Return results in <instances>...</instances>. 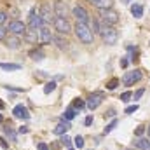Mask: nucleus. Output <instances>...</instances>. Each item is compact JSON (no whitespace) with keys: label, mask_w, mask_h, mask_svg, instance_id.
<instances>
[{"label":"nucleus","mask_w":150,"mask_h":150,"mask_svg":"<svg viewBox=\"0 0 150 150\" xmlns=\"http://www.w3.org/2000/svg\"><path fill=\"white\" fill-rule=\"evenodd\" d=\"M75 33H77V37L80 38L84 44H93V40H94L93 30H91L86 23H77V25H75Z\"/></svg>","instance_id":"nucleus-1"},{"label":"nucleus","mask_w":150,"mask_h":150,"mask_svg":"<svg viewBox=\"0 0 150 150\" xmlns=\"http://www.w3.org/2000/svg\"><path fill=\"white\" fill-rule=\"evenodd\" d=\"M100 35L103 37L105 44H108V45L117 44V38H119L117 30H113L112 26H108V25H101V26H100Z\"/></svg>","instance_id":"nucleus-2"},{"label":"nucleus","mask_w":150,"mask_h":150,"mask_svg":"<svg viewBox=\"0 0 150 150\" xmlns=\"http://www.w3.org/2000/svg\"><path fill=\"white\" fill-rule=\"evenodd\" d=\"M101 19H103V23L105 25H108V26H113V25H117L119 23V14L112 11V9H103L101 12Z\"/></svg>","instance_id":"nucleus-3"},{"label":"nucleus","mask_w":150,"mask_h":150,"mask_svg":"<svg viewBox=\"0 0 150 150\" xmlns=\"http://www.w3.org/2000/svg\"><path fill=\"white\" fill-rule=\"evenodd\" d=\"M54 28H56L58 33H65V35L72 32V25L65 18H54Z\"/></svg>","instance_id":"nucleus-4"},{"label":"nucleus","mask_w":150,"mask_h":150,"mask_svg":"<svg viewBox=\"0 0 150 150\" xmlns=\"http://www.w3.org/2000/svg\"><path fill=\"white\" fill-rule=\"evenodd\" d=\"M12 35H16V37H19V35H25V32H26V25L23 23V21H19V19H14V21H11L9 23V28H7Z\"/></svg>","instance_id":"nucleus-5"},{"label":"nucleus","mask_w":150,"mask_h":150,"mask_svg":"<svg viewBox=\"0 0 150 150\" xmlns=\"http://www.w3.org/2000/svg\"><path fill=\"white\" fill-rule=\"evenodd\" d=\"M38 42H40V44H52V42H54V37H52L51 30H49L45 25H42V26L38 28Z\"/></svg>","instance_id":"nucleus-6"},{"label":"nucleus","mask_w":150,"mask_h":150,"mask_svg":"<svg viewBox=\"0 0 150 150\" xmlns=\"http://www.w3.org/2000/svg\"><path fill=\"white\" fill-rule=\"evenodd\" d=\"M72 14L75 16L77 23H86V25H87V21H89V14H87V11H86L82 5H75L74 11H72Z\"/></svg>","instance_id":"nucleus-7"},{"label":"nucleus","mask_w":150,"mask_h":150,"mask_svg":"<svg viewBox=\"0 0 150 150\" xmlns=\"http://www.w3.org/2000/svg\"><path fill=\"white\" fill-rule=\"evenodd\" d=\"M142 70H134V72H127V74L124 75V79H122V82L126 84V86H133L134 82H138V80H142Z\"/></svg>","instance_id":"nucleus-8"},{"label":"nucleus","mask_w":150,"mask_h":150,"mask_svg":"<svg viewBox=\"0 0 150 150\" xmlns=\"http://www.w3.org/2000/svg\"><path fill=\"white\" fill-rule=\"evenodd\" d=\"M54 14H56V18H65V19H67V16H68V7H67V4H65L63 0H56V2H54Z\"/></svg>","instance_id":"nucleus-9"},{"label":"nucleus","mask_w":150,"mask_h":150,"mask_svg":"<svg viewBox=\"0 0 150 150\" xmlns=\"http://www.w3.org/2000/svg\"><path fill=\"white\" fill-rule=\"evenodd\" d=\"M38 14H40V19H42V23H44L45 26L52 21V11H51V5H49V4H44Z\"/></svg>","instance_id":"nucleus-10"},{"label":"nucleus","mask_w":150,"mask_h":150,"mask_svg":"<svg viewBox=\"0 0 150 150\" xmlns=\"http://www.w3.org/2000/svg\"><path fill=\"white\" fill-rule=\"evenodd\" d=\"M42 25H44V23H42V19H40V14H38L35 9H32V11H30V28L38 30Z\"/></svg>","instance_id":"nucleus-11"},{"label":"nucleus","mask_w":150,"mask_h":150,"mask_svg":"<svg viewBox=\"0 0 150 150\" xmlns=\"http://www.w3.org/2000/svg\"><path fill=\"white\" fill-rule=\"evenodd\" d=\"M101 101H103L101 94H91L86 105H87V108H89V110H96V108H98V107L101 105Z\"/></svg>","instance_id":"nucleus-12"},{"label":"nucleus","mask_w":150,"mask_h":150,"mask_svg":"<svg viewBox=\"0 0 150 150\" xmlns=\"http://www.w3.org/2000/svg\"><path fill=\"white\" fill-rule=\"evenodd\" d=\"M25 40L28 42V44H37L38 42V30L35 28H26V32H25Z\"/></svg>","instance_id":"nucleus-13"},{"label":"nucleus","mask_w":150,"mask_h":150,"mask_svg":"<svg viewBox=\"0 0 150 150\" xmlns=\"http://www.w3.org/2000/svg\"><path fill=\"white\" fill-rule=\"evenodd\" d=\"M12 113H14L16 119H28V117H30V113H28V110H26L25 105H16L14 110H12Z\"/></svg>","instance_id":"nucleus-14"},{"label":"nucleus","mask_w":150,"mask_h":150,"mask_svg":"<svg viewBox=\"0 0 150 150\" xmlns=\"http://www.w3.org/2000/svg\"><path fill=\"white\" fill-rule=\"evenodd\" d=\"M70 127H72V126H70V122H68V120H61V122L54 127V134H67Z\"/></svg>","instance_id":"nucleus-15"},{"label":"nucleus","mask_w":150,"mask_h":150,"mask_svg":"<svg viewBox=\"0 0 150 150\" xmlns=\"http://www.w3.org/2000/svg\"><path fill=\"white\" fill-rule=\"evenodd\" d=\"M89 2H91L94 7H98L100 11H103V9H110L112 4H113L112 0H89Z\"/></svg>","instance_id":"nucleus-16"},{"label":"nucleus","mask_w":150,"mask_h":150,"mask_svg":"<svg viewBox=\"0 0 150 150\" xmlns=\"http://www.w3.org/2000/svg\"><path fill=\"white\" fill-rule=\"evenodd\" d=\"M0 68L5 70V72H16V70H21V65H18V63H0Z\"/></svg>","instance_id":"nucleus-17"},{"label":"nucleus","mask_w":150,"mask_h":150,"mask_svg":"<svg viewBox=\"0 0 150 150\" xmlns=\"http://www.w3.org/2000/svg\"><path fill=\"white\" fill-rule=\"evenodd\" d=\"M134 147L138 150H150V140L147 138H140L138 142H134Z\"/></svg>","instance_id":"nucleus-18"},{"label":"nucleus","mask_w":150,"mask_h":150,"mask_svg":"<svg viewBox=\"0 0 150 150\" xmlns=\"http://www.w3.org/2000/svg\"><path fill=\"white\" fill-rule=\"evenodd\" d=\"M131 14H133L136 19H140V18L143 16V5H140V4H134V5H131Z\"/></svg>","instance_id":"nucleus-19"},{"label":"nucleus","mask_w":150,"mask_h":150,"mask_svg":"<svg viewBox=\"0 0 150 150\" xmlns=\"http://www.w3.org/2000/svg\"><path fill=\"white\" fill-rule=\"evenodd\" d=\"M30 58H32L33 61H42V59H44V51H42V49H32V51H30Z\"/></svg>","instance_id":"nucleus-20"},{"label":"nucleus","mask_w":150,"mask_h":150,"mask_svg":"<svg viewBox=\"0 0 150 150\" xmlns=\"http://www.w3.org/2000/svg\"><path fill=\"white\" fill-rule=\"evenodd\" d=\"M7 45H9L11 49H18V47H19V37H16V35L9 37V40H7Z\"/></svg>","instance_id":"nucleus-21"},{"label":"nucleus","mask_w":150,"mask_h":150,"mask_svg":"<svg viewBox=\"0 0 150 150\" xmlns=\"http://www.w3.org/2000/svg\"><path fill=\"white\" fill-rule=\"evenodd\" d=\"M75 113H77V110H75L74 107H68L67 112H65V119H63V120H68V122H70V120L75 117Z\"/></svg>","instance_id":"nucleus-22"},{"label":"nucleus","mask_w":150,"mask_h":150,"mask_svg":"<svg viewBox=\"0 0 150 150\" xmlns=\"http://www.w3.org/2000/svg\"><path fill=\"white\" fill-rule=\"evenodd\" d=\"M54 42H58V47H59V49H67V47H68V44H70L68 40H63L61 37H56V38H54Z\"/></svg>","instance_id":"nucleus-23"},{"label":"nucleus","mask_w":150,"mask_h":150,"mask_svg":"<svg viewBox=\"0 0 150 150\" xmlns=\"http://www.w3.org/2000/svg\"><path fill=\"white\" fill-rule=\"evenodd\" d=\"M56 89V82H47L45 86H44V93L45 94H49V93H52Z\"/></svg>","instance_id":"nucleus-24"},{"label":"nucleus","mask_w":150,"mask_h":150,"mask_svg":"<svg viewBox=\"0 0 150 150\" xmlns=\"http://www.w3.org/2000/svg\"><path fill=\"white\" fill-rule=\"evenodd\" d=\"M74 143H75V149H84V138L82 136H75Z\"/></svg>","instance_id":"nucleus-25"},{"label":"nucleus","mask_w":150,"mask_h":150,"mask_svg":"<svg viewBox=\"0 0 150 150\" xmlns=\"http://www.w3.org/2000/svg\"><path fill=\"white\" fill-rule=\"evenodd\" d=\"M115 126H117V119H113L112 122H110V124H108V126L105 127V131H103V133H105V134H108V133H112L113 129H115Z\"/></svg>","instance_id":"nucleus-26"},{"label":"nucleus","mask_w":150,"mask_h":150,"mask_svg":"<svg viewBox=\"0 0 150 150\" xmlns=\"http://www.w3.org/2000/svg\"><path fill=\"white\" fill-rule=\"evenodd\" d=\"M4 133H5V136H9L12 142H16V134H14V131H12L11 127H4Z\"/></svg>","instance_id":"nucleus-27"},{"label":"nucleus","mask_w":150,"mask_h":150,"mask_svg":"<svg viewBox=\"0 0 150 150\" xmlns=\"http://www.w3.org/2000/svg\"><path fill=\"white\" fill-rule=\"evenodd\" d=\"M84 107H86V103H84L82 100H79V98H77V100L74 101V108H75V110H80V108H84Z\"/></svg>","instance_id":"nucleus-28"},{"label":"nucleus","mask_w":150,"mask_h":150,"mask_svg":"<svg viewBox=\"0 0 150 150\" xmlns=\"http://www.w3.org/2000/svg\"><path fill=\"white\" fill-rule=\"evenodd\" d=\"M117 84H119V79H112V80L107 84V89H110V91H112V89H115V87H117Z\"/></svg>","instance_id":"nucleus-29"},{"label":"nucleus","mask_w":150,"mask_h":150,"mask_svg":"<svg viewBox=\"0 0 150 150\" xmlns=\"http://www.w3.org/2000/svg\"><path fill=\"white\" fill-rule=\"evenodd\" d=\"M136 110H138V105L134 103V105H131V107H127V108H126L124 112H126V113H134Z\"/></svg>","instance_id":"nucleus-30"},{"label":"nucleus","mask_w":150,"mask_h":150,"mask_svg":"<svg viewBox=\"0 0 150 150\" xmlns=\"http://www.w3.org/2000/svg\"><path fill=\"white\" fill-rule=\"evenodd\" d=\"M131 96H133V94H131L129 91H126V93H122V94H120V100H122V101H129V98H131Z\"/></svg>","instance_id":"nucleus-31"},{"label":"nucleus","mask_w":150,"mask_h":150,"mask_svg":"<svg viewBox=\"0 0 150 150\" xmlns=\"http://www.w3.org/2000/svg\"><path fill=\"white\" fill-rule=\"evenodd\" d=\"M143 133H145V127H143V126H140V127H136V131H134V134H136V136H140V138L143 136Z\"/></svg>","instance_id":"nucleus-32"},{"label":"nucleus","mask_w":150,"mask_h":150,"mask_svg":"<svg viewBox=\"0 0 150 150\" xmlns=\"http://www.w3.org/2000/svg\"><path fill=\"white\" fill-rule=\"evenodd\" d=\"M7 19H9V16H7V12H0V26H2V25H4V23L7 21Z\"/></svg>","instance_id":"nucleus-33"},{"label":"nucleus","mask_w":150,"mask_h":150,"mask_svg":"<svg viewBox=\"0 0 150 150\" xmlns=\"http://www.w3.org/2000/svg\"><path fill=\"white\" fill-rule=\"evenodd\" d=\"M143 93H145V89H138V91L134 93V96H133V98H134V100H140V98L143 96Z\"/></svg>","instance_id":"nucleus-34"},{"label":"nucleus","mask_w":150,"mask_h":150,"mask_svg":"<svg viewBox=\"0 0 150 150\" xmlns=\"http://www.w3.org/2000/svg\"><path fill=\"white\" fill-rule=\"evenodd\" d=\"M70 142H72V140H70V136L63 134V138H61V143H63V145H70Z\"/></svg>","instance_id":"nucleus-35"},{"label":"nucleus","mask_w":150,"mask_h":150,"mask_svg":"<svg viewBox=\"0 0 150 150\" xmlns=\"http://www.w3.org/2000/svg\"><path fill=\"white\" fill-rule=\"evenodd\" d=\"M0 147H2L4 150H7V149H9V143L5 142V138H0Z\"/></svg>","instance_id":"nucleus-36"},{"label":"nucleus","mask_w":150,"mask_h":150,"mask_svg":"<svg viewBox=\"0 0 150 150\" xmlns=\"http://www.w3.org/2000/svg\"><path fill=\"white\" fill-rule=\"evenodd\" d=\"M7 35V28H4V26H0V40H4Z\"/></svg>","instance_id":"nucleus-37"},{"label":"nucleus","mask_w":150,"mask_h":150,"mask_svg":"<svg viewBox=\"0 0 150 150\" xmlns=\"http://www.w3.org/2000/svg\"><path fill=\"white\" fill-rule=\"evenodd\" d=\"M84 124H86V126H91V124H93V115H87L86 120H84Z\"/></svg>","instance_id":"nucleus-38"},{"label":"nucleus","mask_w":150,"mask_h":150,"mask_svg":"<svg viewBox=\"0 0 150 150\" xmlns=\"http://www.w3.org/2000/svg\"><path fill=\"white\" fill-rule=\"evenodd\" d=\"M37 149H38V150H49V147H47L45 143H42V142H40V143L37 145Z\"/></svg>","instance_id":"nucleus-39"},{"label":"nucleus","mask_w":150,"mask_h":150,"mask_svg":"<svg viewBox=\"0 0 150 150\" xmlns=\"http://www.w3.org/2000/svg\"><path fill=\"white\" fill-rule=\"evenodd\" d=\"M18 131H19L21 134H25V133H28V127H26V126H21V127H19Z\"/></svg>","instance_id":"nucleus-40"},{"label":"nucleus","mask_w":150,"mask_h":150,"mask_svg":"<svg viewBox=\"0 0 150 150\" xmlns=\"http://www.w3.org/2000/svg\"><path fill=\"white\" fill-rule=\"evenodd\" d=\"M127 63H129L127 59H120V65H122V67H127Z\"/></svg>","instance_id":"nucleus-41"},{"label":"nucleus","mask_w":150,"mask_h":150,"mask_svg":"<svg viewBox=\"0 0 150 150\" xmlns=\"http://www.w3.org/2000/svg\"><path fill=\"white\" fill-rule=\"evenodd\" d=\"M4 107H5V103H4V101H2V100H0V110H2V108H4Z\"/></svg>","instance_id":"nucleus-42"},{"label":"nucleus","mask_w":150,"mask_h":150,"mask_svg":"<svg viewBox=\"0 0 150 150\" xmlns=\"http://www.w3.org/2000/svg\"><path fill=\"white\" fill-rule=\"evenodd\" d=\"M2 120H4V117H2V113H0V122H2Z\"/></svg>","instance_id":"nucleus-43"},{"label":"nucleus","mask_w":150,"mask_h":150,"mask_svg":"<svg viewBox=\"0 0 150 150\" xmlns=\"http://www.w3.org/2000/svg\"><path fill=\"white\" fill-rule=\"evenodd\" d=\"M147 131H149V136H150V126H149V127H147Z\"/></svg>","instance_id":"nucleus-44"},{"label":"nucleus","mask_w":150,"mask_h":150,"mask_svg":"<svg viewBox=\"0 0 150 150\" xmlns=\"http://www.w3.org/2000/svg\"><path fill=\"white\" fill-rule=\"evenodd\" d=\"M127 150H133V149H127Z\"/></svg>","instance_id":"nucleus-45"},{"label":"nucleus","mask_w":150,"mask_h":150,"mask_svg":"<svg viewBox=\"0 0 150 150\" xmlns=\"http://www.w3.org/2000/svg\"><path fill=\"white\" fill-rule=\"evenodd\" d=\"M70 150H75V149H70Z\"/></svg>","instance_id":"nucleus-46"}]
</instances>
